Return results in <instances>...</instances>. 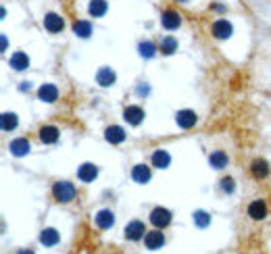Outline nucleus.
Returning a JSON list of instances; mask_svg holds the SVG:
<instances>
[{
    "instance_id": "nucleus-1",
    "label": "nucleus",
    "mask_w": 271,
    "mask_h": 254,
    "mask_svg": "<svg viewBox=\"0 0 271 254\" xmlns=\"http://www.w3.org/2000/svg\"><path fill=\"white\" fill-rule=\"evenodd\" d=\"M75 196H77V188L73 186L71 181H57L55 186H52V198L57 200V202H61V204H67V202H71V200H75Z\"/></svg>"
},
{
    "instance_id": "nucleus-2",
    "label": "nucleus",
    "mask_w": 271,
    "mask_h": 254,
    "mask_svg": "<svg viewBox=\"0 0 271 254\" xmlns=\"http://www.w3.org/2000/svg\"><path fill=\"white\" fill-rule=\"evenodd\" d=\"M123 236H125L129 242H138V240H142V238L146 236V225H144L142 221H138V219H133V221H129V223L125 225Z\"/></svg>"
},
{
    "instance_id": "nucleus-3",
    "label": "nucleus",
    "mask_w": 271,
    "mask_h": 254,
    "mask_svg": "<svg viewBox=\"0 0 271 254\" xmlns=\"http://www.w3.org/2000/svg\"><path fill=\"white\" fill-rule=\"evenodd\" d=\"M161 25L167 32H175L179 25H182V15H179L175 9H165L161 13Z\"/></svg>"
},
{
    "instance_id": "nucleus-4",
    "label": "nucleus",
    "mask_w": 271,
    "mask_h": 254,
    "mask_svg": "<svg viewBox=\"0 0 271 254\" xmlns=\"http://www.w3.org/2000/svg\"><path fill=\"white\" fill-rule=\"evenodd\" d=\"M150 223L156 229H165L171 223V211H167L165 206H156V209L150 211Z\"/></svg>"
},
{
    "instance_id": "nucleus-5",
    "label": "nucleus",
    "mask_w": 271,
    "mask_h": 254,
    "mask_svg": "<svg viewBox=\"0 0 271 254\" xmlns=\"http://www.w3.org/2000/svg\"><path fill=\"white\" fill-rule=\"evenodd\" d=\"M42 23H44V30L48 34H61L65 30V19L59 13H46Z\"/></svg>"
},
{
    "instance_id": "nucleus-6",
    "label": "nucleus",
    "mask_w": 271,
    "mask_h": 254,
    "mask_svg": "<svg viewBox=\"0 0 271 254\" xmlns=\"http://www.w3.org/2000/svg\"><path fill=\"white\" fill-rule=\"evenodd\" d=\"M211 34L217 40H228V38H232L234 27H232V23L228 19H217V21H213V25H211Z\"/></svg>"
},
{
    "instance_id": "nucleus-7",
    "label": "nucleus",
    "mask_w": 271,
    "mask_h": 254,
    "mask_svg": "<svg viewBox=\"0 0 271 254\" xmlns=\"http://www.w3.org/2000/svg\"><path fill=\"white\" fill-rule=\"evenodd\" d=\"M198 121V115L190 108H184V110H177L175 112V123L177 127H182V129H192Z\"/></svg>"
},
{
    "instance_id": "nucleus-8",
    "label": "nucleus",
    "mask_w": 271,
    "mask_h": 254,
    "mask_svg": "<svg viewBox=\"0 0 271 254\" xmlns=\"http://www.w3.org/2000/svg\"><path fill=\"white\" fill-rule=\"evenodd\" d=\"M146 117V112L142 106H136V104H129L123 108V119L129 123V125H140Z\"/></svg>"
},
{
    "instance_id": "nucleus-9",
    "label": "nucleus",
    "mask_w": 271,
    "mask_h": 254,
    "mask_svg": "<svg viewBox=\"0 0 271 254\" xmlns=\"http://www.w3.org/2000/svg\"><path fill=\"white\" fill-rule=\"evenodd\" d=\"M38 98H40L42 102H48V104L57 102V100H59V88H57L55 83H42V86L38 88Z\"/></svg>"
},
{
    "instance_id": "nucleus-10",
    "label": "nucleus",
    "mask_w": 271,
    "mask_h": 254,
    "mask_svg": "<svg viewBox=\"0 0 271 254\" xmlns=\"http://www.w3.org/2000/svg\"><path fill=\"white\" fill-rule=\"evenodd\" d=\"M267 202L265 200H253L251 204H248V217H251L253 221H263L267 217Z\"/></svg>"
},
{
    "instance_id": "nucleus-11",
    "label": "nucleus",
    "mask_w": 271,
    "mask_h": 254,
    "mask_svg": "<svg viewBox=\"0 0 271 254\" xmlns=\"http://www.w3.org/2000/svg\"><path fill=\"white\" fill-rule=\"evenodd\" d=\"M125 129L121 127V125H111V127H106L104 129V140L109 142V144H121V142H125Z\"/></svg>"
},
{
    "instance_id": "nucleus-12",
    "label": "nucleus",
    "mask_w": 271,
    "mask_h": 254,
    "mask_svg": "<svg viewBox=\"0 0 271 254\" xmlns=\"http://www.w3.org/2000/svg\"><path fill=\"white\" fill-rule=\"evenodd\" d=\"M38 135H40V142H42V144H57L61 131H59V127H55V125H44V127H40Z\"/></svg>"
},
{
    "instance_id": "nucleus-13",
    "label": "nucleus",
    "mask_w": 271,
    "mask_h": 254,
    "mask_svg": "<svg viewBox=\"0 0 271 254\" xmlns=\"http://www.w3.org/2000/svg\"><path fill=\"white\" fill-rule=\"evenodd\" d=\"M165 244V236L161 234V229H154V232H146L144 236V246L148 250H159Z\"/></svg>"
},
{
    "instance_id": "nucleus-14",
    "label": "nucleus",
    "mask_w": 271,
    "mask_h": 254,
    "mask_svg": "<svg viewBox=\"0 0 271 254\" xmlns=\"http://www.w3.org/2000/svg\"><path fill=\"white\" fill-rule=\"evenodd\" d=\"M98 177V167L94 163H84L79 169H77V179L84 181V183H90Z\"/></svg>"
},
{
    "instance_id": "nucleus-15",
    "label": "nucleus",
    "mask_w": 271,
    "mask_h": 254,
    "mask_svg": "<svg viewBox=\"0 0 271 254\" xmlns=\"http://www.w3.org/2000/svg\"><path fill=\"white\" fill-rule=\"evenodd\" d=\"M9 67H13L15 71H25V69L30 67V57L23 52V50H17L11 54L9 59Z\"/></svg>"
},
{
    "instance_id": "nucleus-16",
    "label": "nucleus",
    "mask_w": 271,
    "mask_h": 254,
    "mask_svg": "<svg viewBox=\"0 0 271 254\" xmlns=\"http://www.w3.org/2000/svg\"><path fill=\"white\" fill-rule=\"evenodd\" d=\"M30 150H32V146H30V140H28V137H17V140H13V142L9 144V152H11L13 156H25Z\"/></svg>"
},
{
    "instance_id": "nucleus-17",
    "label": "nucleus",
    "mask_w": 271,
    "mask_h": 254,
    "mask_svg": "<svg viewBox=\"0 0 271 254\" xmlns=\"http://www.w3.org/2000/svg\"><path fill=\"white\" fill-rule=\"evenodd\" d=\"M150 177H152V171H150V167L148 165H144V163H140V165H136L133 169H131V179L136 181V183H148L150 181Z\"/></svg>"
},
{
    "instance_id": "nucleus-18",
    "label": "nucleus",
    "mask_w": 271,
    "mask_h": 254,
    "mask_svg": "<svg viewBox=\"0 0 271 254\" xmlns=\"http://www.w3.org/2000/svg\"><path fill=\"white\" fill-rule=\"evenodd\" d=\"M94 221L100 229H111L113 225H115V213H113L111 209H102L94 215Z\"/></svg>"
},
{
    "instance_id": "nucleus-19",
    "label": "nucleus",
    "mask_w": 271,
    "mask_h": 254,
    "mask_svg": "<svg viewBox=\"0 0 271 254\" xmlns=\"http://www.w3.org/2000/svg\"><path fill=\"white\" fill-rule=\"evenodd\" d=\"M115 81H117V75H115V71H113L111 67H100L98 69V73H96V83L98 86L109 88V86H113Z\"/></svg>"
},
{
    "instance_id": "nucleus-20",
    "label": "nucleus",
    "mask_w": 271,
    "mask_h": 254,
    "mask_svg": "<svg viewBox=\"0 0 271 254\" xmlns=\"http://www.w3.org/2000/svg\"><path fill=\"white\" fill-rule=\"evenodd\" d=\"M59 240H61V234L57 232L55 227H46V229H42V232H40V244L42 246L52 248V246L59 244Z\"/></svg>"
},
{
    "instance_id": "nucleus-21",
    "label": "nucleus",
    "mask_w": 271,
    "mask_h": 254,
    "mask_svg": "<svg viewBox=\"0 0 271 254\" xmlns=\"http://www.w3.org/2000/svg\"><path fill=\"white\" fill-rule=\"evenodd\" d=\"M251 175L255 179H265L269 175V163L265 158H255L251 163Z\"/></svg>"
},
{
    "instance_id": "nucleus-22",
    "label": "nucleus",
    "mask_w": 271,
    "mask_h": 254,
    "mask_svg": "<svg viewBox=\"0 0 271 254\" xmlns=\"http://www.w3.org/2000/svg\"><path fill=\"white\" fill-rule=\"evenodd\" d=\"M150 160H152V167H156V169H167L171 165V154L167 150L159 148V150L152 152V158Z\"/></svg>"
},
{
    "instance_id": "nucleus-23",
    "label": "nucleus",
    "mask_w": 271,
    "mask_h": 254,
    "mask_svg": "<svg viewBox=\"0 0 271 254\" xmlns=\"http://www.w3.org/2000/svg\"><path fill=\"white\" fill-rule=\"evenodd\" d=\"M106 11H109L106 0H90V5H88V13H90V17L100 19V17L106 15Z\"/></svg>"
},
{
    "instance_id": "nucleus-24",
    "label": "nucleus",
    "mask_w": 271,
    "mask_h": 254,
    "mask_svg": "<svg viewBox=\"0 0 271 254\" xmlns=\"http://www.w3.org/2000/svg\"><path fill=\"white\" fill-rule=\"evenodd\" d=\"M156 52H159V46H156L154 42H150V40H142L138 44V54L142 59H152Z\"/></svg>"
},
{
    "instance_id": "nucleus-25",
    "label": "nucleus",
    "mask_w": 271,
    "mask_h": 254,
    "mask_svg": "<svg viewBox=\"0 0 271 254\" xmlns=\"http://www.w3.org/2000/svg\"><path fill=\"white\" fill-rule=\"evenodd\" d=\"M73 34L77 38H90V36H92V23L86 21V19H77L73 23Z\"/></svg>"
},
{
    "instance_id": "nucleus-26",
    "label": "nucleus",
    "mask_w": 271,
    "mask_h": 254,
    "mask_svg": "<svg viewBox=\"0 0 271 254\" xmlns=\"http://www.w3.org/2000/svg\"><path fill=\"white\" fill-rule=\"evenodd\" d=\"M209 165L213 169H223V167H228V154H225L223 150H215L209 154Z\"/></svg>"
},
{
    "instance_id": "nucleus-27",
    "label": "nucleus",
    "mask_w": 271,
    "mask_h": 254,
    "mask_svg": "<svg viewBox=\"0 0 271 254\" xmlns=\"http://www.w3.org/2000/svg\"><path fill=\"white\" fill-rule=\"evenodd\" d=\"M175 50H177V40L173 36H165L161 40V44H159V52L165 54V57H171Z\"/></svg>"
},
{
    "instance_id": "nucleus-28",
    "label": "nucleus",
    "mask_w": 271,
    "mask_h": 254,
    "mask_svg": "<svg viewBox=\"0 0 271 254\" xmlns=\"http://www.w3.org/2000/svg\"><path fill=\"white\" fill-rule=\"evenodd\" d=\"M192 219H194V225L200 227V229H207L211 225V215L207 211H194Z\"/></svg>"
},
{
    "instance_id": "nucleus-29",
    "label": "nucleus",
    "mask_w": 271,
    "mask_h": 254,
    "mask_svg": "<svg viewBox=\"0 0 271 254\" xmlns=\"http://www.w3.org/2000/svg\"><path fill=\"white\" fill-rule=\"evenodd\" d=\"M3 131H13V129H17V125H19V119H17V115L15 112H3Z\"/></svg>"
},
{
    "instance_id": "nucleus-30",
    "label": "nucleus",
    "mask_w": 271,
    "mask_h": 254,
    "mask_svg": "<svg viewBox=\"0 0 271 254\" xmlns=\"http://www.w3.org/2000/svg\"><path fill=\"white\" fill-rule=\"evenodd\" d=\"M219 188H221V192H223V194H234V190H236L234 177H221Z\"/></svg>"
},
{
    "instance_id": "nucleus-31",
    "label": "nucleus",
    "mask_w": 271,
    "mask_h": 254,
    "mask_svg": "<svg viewBox=\"0 0 271 254\" xmlns=\"http://www.w3.org/2000/svg\"><path fill=\"white\" fill-rule=\"evenodd\" d=\"M136 94H138V96H148L150 94V88L146 83H138V86H136Z\"/></svg>"
},
{
    "instance_id": "nucleus-32",
    "label": "nucleus",
    "mask_w": 271,
    "mask_h": 254,
    "mask_svg": "<svg viewBox=\"0 0 271 254\" xmlns=\"http://www.w3.org/2000/svg\"><path fill=\"white\" fill-rule=\"evenodd\" d=\"M19 90H21V92H30V90H32V81H21Z\"/></svg>"
},
{
    "instance_id": "nucleus-33",
    "label": "nucleus",
    "mask_w": 271,
    "mask_h": 254,
    "mask_svg": "<svg viewBox=\"0 0 271 254\" xmlns=\"http://www.w3.org/2000/svg\"><path fill=\"white\" fill-rule=\"evenodd\" d=\"M211 11H215V13H225L228 9H225L223 5H211Z\"/></svg>"
},
{
    "instance_id": "nucleus-34",
    "label": "nucleus",
    "mask_w": 271,
    "mask_h": 254,
    "mask_svg": "<svg viewBox=\"0 0 271 254\" xmlns=\"http://www.w3.org/2000/svg\"><path fill=\"white\" fill-rule=\"evenodd\" d=\"M7 46H9V40H7V36H3V50H7Z\"/></svg>"
},
{
    "instance_id": "nucleus-35",
    "label": "nucleus",
    "mask_w": 271,
    "mask_h": 254,
    "mask_svg": "<svg viewBox=\"0 0 271 254\" xmlns=\"http://www.w3.org/2000/svg\"><path fill=\"white\" fill-rule=\"evenodd\" d=\"M17 254H34V250H30V248H28V250H19Z\"/></svg>"
},
{
    "instance_id": "nucleus-36",
    "label": "nucleus",
    "mask_w": 271,
    "mask_h": 254,
    "mask_svg": "<svg viewBox=\"0 0 271 254\" xmlns=\"http://www.w3.org/2000/svg\"><path fill=\"white\" fill-rule=\"evenodd\" d=\"M177 3H188V0H177Z\"/></svg>"
}]
</instances>
